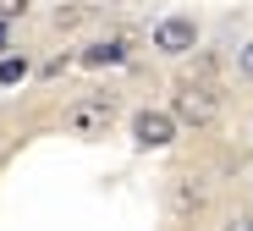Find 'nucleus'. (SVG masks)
Here are the masks:
<instances>
[{"label":"nucleus","instance_id":"1","mask_svg":"<svg viewBox=\"0 0 253 231\" xmlns=\"http://www.w3.org/2000/svg\"><path fill=\"white\" fill-rule=\"evenodd\" d=\"M171 116L182 127H215L220 121V94H215V83H204V77H182L171 88Z\"/></svg>","mask_w":253,"mask_h":231},{"label":"nucleus","instance_id":"2","mask_svg":"<svg viewBox=\"0 0 253 231\" xmlns=\"http://www.w3.org/2000/svg\"><path fill=\"white\" fill-rule=\"evenodd\" d=\"M61 121H66V132H77V138H105L110 121H116V94H83V99L66 105Z\"/></svg>","mask_w":253,"mask_h":231},{"label":"nucleus","instance_id":"3","mask_svg":"<svg viewBox=\"0 0 253 231\" xmlns=\"http://www.w3.org/2000/svg\"><path fill=\"white\" fill-rule=\"evenodd\" d=\"M149 44L160 55H193L198 50V22L187 17V11H165V17H154V28H149Z\"/></svg>","mask_w":253,"mask_h":231},{"label":"nucleus","instance_id":"4","mask_svg":"<svg viewBox=\"0 0 253 231\" xmlns=\"http://www.w3.org/2000/svg\"><path fill=\"white\" fill-rule=\"evenodd\" d=\"M126 127H132V143H138V149H171L182 121H176L171 110H149V105H143V110H132Z\"/></svg>","mask_w":253,"mask_h":231},{"label":"nucleus","instance_id":"5","mask_svg":"<svg viewBox=\"0 0 253 231\" xmlns=\"http://www.w3.org/2000/svg\"><path fill=\"white\" fill-rule=\"evenodd\" d=\"M77 61H83V66H121V61H126V39H94Z\"/></svg>","mask_w":253,"mask_h":231},{"label":"nucleus","instance_id":"6","mask_svg":"<svg viewBox=\"0 0 253 231\" xmlns=\"http://www.w3.org/2000/svg\"><path fill=\"white\" fill-rule=\"evenodd\" d=\"M193 77H204V83H215V77H220V61L209 55V50H198V55H193Z\"/></svg>","mask_w":253,"mask_h":231},{"label":"nucleus","instance_id":"7","mask_svg":"<svg viewBox=\"0 0 253 231\" xmlns=\"http://www.w3.org/2000/svg\"><path fill=\"white\" fill-rule=\"evenodd\" d=\"M198 204H204L198 187H176V193H171V209H176V215H187V209H198Z\"/></svg>","mask_w":253,"mask_h":231},{"label":"nucleus","instance_id":"8","mask_svg":"<svg viewBox=\"0 0 253 231\" xmlns=\"http://www.w3.org/2000/svg\"><path fill=\"white\" fill-rule=\"evenodd\" d=\"M28 77V61L22 55H6V61H0V83H22Z\"/></svg>","mask_w":253,"mask_h":231},{"label":"nucleus","instance_id":"9","mask_svg":"<svg viewBox=\"0 0 253 231\" xmlns=\"http://www.w3.org/2000/svg\"><path fill=\"white\" fill-rule=\"evenodd\" d=\"M88 11H94V6H55V28H77Z\"/></svg>","mask_w":253,"mask_h":231},{"label":"nucleus","instance_id":"10","mask_svg":"<svg viewBox=\"0 0 253 231\" xmlns=\"http://www.w3.org/2000/svg\"><path fill=\"white\" fill-rule=\"evenodd\" d=\"M237 72H242V77L253 83V39H248V44H242V50H237Z\"/></svg>","mask_w":253,"mask_h":231},{"label":"nucleus","instance_id":"11","mask_svg":"<svg viewBox=\"0 0 253 231\" xmlns=\"http://www.w3.org/2000/svg\"><path fill=\"white\" fill-rule=\"evenodd\" d=\"M22 11H28V0H0V17H6V22L22 17Z\"/></svg>","mask_w":253,"mask_h":231},{"label":"nucleus","instance_id":"12","mask_svg":"<svg viewBox=\"0 0 253 231\" xmlns=\"http://www.w3.org/2000/svg\"><path fill=\"white\" fill-rule=\"evenodd\" d=\"M99 6H132V0H99Z\"/></svg>","mask_w":253,"mask_h":231}]
</instances>
